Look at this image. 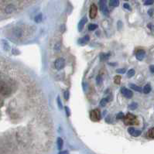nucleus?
I'll return each mask as SVG.
<instances>
[{"label":"nucleus","instance_id":"35","mask_svg":"<svg viewBox=\"0 0 154 154\" xmlns=\"http://www.w3.org/2000/svg\"><path fill=\"white\" fill-rule=\"evenodd\" d=\"M149 70L152 73H154V65H150L149 67Z\"/></svg>","mask_w":154,"mask_h":154},{"label":"nucleus","instance_id":"37","mask_svg":"<svg viewBox=\"0 0 154 154\" xmlns=\"http://www.w3.org/2000/svg\"><path fill=\"white\" fill-rule=\"evenodd\" d=\"M59 154H69V153L67 151H62V152H60Z\"/></svg>","mask_w":154,"mask_h":154},{"label":"nucleus","instance_id":"2","mask_svg":"<svg viewBox=\"0 0 154 154\" xmlns=\"http://www.w3.org/2000/svg\"><path fill=\"white\" fill-rule=\"evenodd\" d=\"M99 6L102 13L105 16L109 15V9L107 7V0H100L99 1Z\"/></svg>","mask_w":154,"mask_h":154},{"label":"nucleus","instance_id":"11","mask_svg":"<svg viewBox=\"0 0 154 154\" xmlns=\"http://www.w3.org/2000/svg\"><path fill=\"white\" fill-rule=\"evenodd\" d=\"M129 86H130V88H131L132 90L136 91H138V92H141V91H142V89L140 87H139V86L136 85V84H129Z\"/></svg>","mask_w":154,"mask_h":154},{"label":"nucleus","instance_id":"31","mask_svg":"<svg viewBox=\"0 0 154 154\" xmlns=\"http://www.w3.org/2000/svg\"><path fill=\"white\" fill-rule=\"evenodd\" d=\"M153 3H154V0H146L144 4H145L146 6H150V5L153 4Z\"/></svg>","mask_w":154,"mask_h":154},{"label":"nucleus","instance_id":"23","mask_svg":"<svg viewBox=\"0 0 154 154\" xmlns=\"http://www.w3.org/2000/svg\"><path fill=\"white\" fill-rule=\"evenodd\" d=\"M140 134H141V131H140V130L135 129L134 132H133L132 134V136H135V137H137V136H140Z\"/></svg>","mask_w":154,"mask_h":154},{"label":"nucleus","instance_id":"21","mask_svg":"<svg viewBox=\"0 0 154 154\" xmlns=\"http://www.w3.org/2000/svg\"><path fill=\"white\" fill-rule=\"evenodd\" d=\"M96 83L98 85H101L102 83V78L101 75H98L97 78H96Z\"/></svg>","mask_w":154,"mask_h":154},{"label":"nucleus","instance_id":"10","mask_svg":"<svg viewBox=\"0 0 154 154\" xmlns=\"http://www.w3.org/2000/svg\"><path fill=\"white\" fill-rule=\"evenodd\" d=\"M14 10H15V6H14L13 5H12V4L7 6L6 8V9H5L6 13H8V14L12 13L13 12H14Z\"/></svg>","mask_w":154,"mask_h":154},{"label":"nucleus","instance_id":"18","mask_svg":"<svg viewBox=\"0 0 154 154\" xmlns=\"http://www.w3.org/2000/svg\"><path fill=\"white\" fill-rule=\"evenodd\" d=\"M13 33L17 37H20V36H22V31L20 30V29H16V30L13 31Z\"/></svg>","mask_w":154,"mask_h":154},{"label":"nucleus","instance_id":"6","mask_svg":"<svg viewBox=\"0 0 154 154\" xmlns=\"http://www.w3.org/2000/svg\"><path fill=\"white\" fill-rule=\"evenodd\" d=\"M121 93L123 94L124 97H126L127 98H131L133 96V93L132 91H130L129 89L126 88H122L121 89Z\"/></svg>","mask_w":154,"mask_h":154},{"label":"nucleus","instance_id":"16","mask_svg":"<svg viewBox=\"0 0 154 154\" xmlns=\"http://www.w3.org/2000/svg\"><path fill=\"white\" fill-rule=\"evenodd\" d=\"M147 136L152 139H154V127L150 129L147 132Z\"/></svg>","mask_w":154,"mask_h":154},{"label":"nucleus","instance_id":"33","mask_svg":"<svg viewBox=\"0 0 154 154\" xmlns=\"http://www.w3.org/2000/svg\"><path fill=\"white\" fill-rule=\"evenodd\" d=\"M65 112H66L67 116H70L71 115V112H70V109L68 107H65Z\"/></svg>","mask_w":154,"mask_h":154},{"label":"nucleus","instance_id":"20","mask_svg":"<svg viewBox=\"0 0 154 154\" xmlns=\"http://www.w3.org/2000/svg\"><path fill=\"white\" fill-rule=\"evenodd\" d=\"M135 75V70L134 69H130L129 71H128V73H127V77L128 78H132Z\"/></svg>","mask_w":154,"mask_h":154},{"label":"nucleus","instance_id":"30","mask_svg":"<svg viewBox=\"0 0 154 154\" xmlns=\"http://www.w3.org/2000/svg\"><path fill=\"white\" fill-rule=\"evenodd\" d=\"M124 117H125V115H124V114H123L122 112H119V113L117 115V116H116V118H117L118 119H124Z\"/></svg>","mask_w":154,"mask_h":154},{"label":"nucleus","instance_id":"36","mask_svg":"<svg viewBox=\"0 0 154 154\" xmlns=\"http://www.w3.org/2000/svg\"><path fill=\"white\" fill-rule=\"evenodd\" d=\"M152 13H153V9H152L148 11V13L149 14V16H152Z\"/></svg>","mask_w":154,"mask_h":154},{"label":"nucleus","instance_id":"14","mask_svg":"<svg viewBox=\"0 0 154 154\" xmlns=\"http://www.w3.org/2000/svg\"><path fill=\"white\" fill-rule=\"evenodd\" d=\"M89 41V36H84L83 38H81V39L79 40V43H88Z\"/></svg>","mask_w":154,"mask_h":154},{"label":"nucleus","instance_id":"12","mask_svg":"<svg viewBox=\"0 0 154 154\" xmlns=\"http://www.w3.org/2000/svg\"><path fill=\"white\" fill-rule=\"evenodd\" d=\"M151 90H152V88H151L150 84H147L146 85L144 86V88H143V89H142V91L145 93V94H149V93L151 91Z\"/></svg>","mask_w":154,"mask_h":154},{"label":"nucleus","instance_id":"27","mask_svg":"<svg viewBox=\"0 0 154 154\" xmlns=\"http://www.w3.org/2000/svg\"><path fill=\"white\" fill-rule=\"evenodd\" d=\"M64 99L65 100H68L69 99V97H70V93L68 91H65L64 93Z\"/></svg>","mask_w":154,"mask_h":154},{"label":"nucleus","instance_id":"4","mask_svg":"<svg viewBox=\"0 0 154 154\" xmlns=\"http://www.w3.org/2000/svg\"><path fill=\"white\" fill-rule=\"evenodd\" d=\"M65 66V61L64 58H62V57H61V58H58V59H57L55 63H54V67H55V68L57 70H61L63 69L64 67Z\"/></svg>","mask_w":154,"mask_h":154},{"label":"nucleus","instance_id":"7","mask_svg":"<svg viewBox=\"0 0 154 154\" xmlns=\"http://www.w3.org/2000/svg\"><path fill=\"white\" fill-rule=\"evenodd\" d=\"M0 94L3 95H8L10 94V88L5 84L0 85Z\"/></svg>","mask_w":154,"mask_h":154},{"label":"nucleus","instance_id":"32","mask_svg":"<svg viewBox=\"0 0 154 154\" xmlns=\"http://www.w3.org/2000/svg\"><path fill=\"white\" fill-rule=\"evenodd\" d=\"M126 71V69H125V68H119V69L116 70V72L119 73V74H124Z\"/></svg>","mask_w":154,"mask_h":154},{"label":"nucleus","instance_id":"1","mask_svg":"<svg viewBox=\"0 0 154 154\" xmlns=\"http://www.w3.org/2000/svg\"><path fill=\"white\" fill-rule=\"evenodd\" d=\"M137 119L136 117L133 115L132 114L128 113L126 115H125L124 117V122L126 125H135V124H137Z\"/></svg>","mask_w":154,"mask_h":154},{"label":"nucleus","instance_id":"28","mask_svg":"<svg viewBox=\"0 0 154 154\" xmlns=\"http://www.w3.org/2000/svg\"><path fill=\"white\" fill-rule=\"evenodd\" d=\"M57 105H58V107H59V109H63V105H62L61 100L60 97H57Z\"/></svg>","mask_w":154,"mask_h":154},{"label":"nucleus","instance_id":"24","mask_svg":"<svg viewBox=\"0 0 154 154\" xmlns=\"http://www.w3.org/2000/svg\"><path fill=\"white\" fill-rule=\"evenodd\" d=\"M114 82L116 84H119L121 82V77L120 76H115V78H114Z\"/></svg>","mask_w":154,"mask_h":154},{"label":"nucleus","instance_id":"17","mask_svg":"<svg viewBox=\"0 0 154 154\" xmlns=\"http://www.w3.org/2000/svg\"><path fill=\"white\" fill-rule=\"evenodd\" d=\"M109 56H110V54H101L100 59H101V61H106V60H108Z\"/></svg>","mask_w":154,"mask_h":154},{"label":"nucleus","instance_id":"8","mask_svg":"<svg viewBox=\"0 0 154 154\" xmlns=\"http://www.w3.org/2000/svg\"><path fill=\"white\" fill-rule=\"evenodd\" d=\"M145 54H146V53L143 50H139L136 54V59L139 60V61H142L144 57H145Z\"/></svg>","mask_w":154,"mask_h":154},{"label":"nucleus","instance_id":"34","mask_svg":"<svg viewBox=\"0 0 154 154\" xmlns=\"http://www.w3.org/2000/svg\"><path fill=\"white\" fill-rule=\"evenodd\" d=\"M123 6H124V8L125 9H129V10H130L131 9V8H130V6L128 4V3H125L124 5H123Z\"/></svg>","mask_w":154,"mask_h":154},{"label":"nucleus","instance_id":"19","mask_svg":"<svg viewBox=\"0 0 154 154\" xmlns=\"http://www.w3.org/2000/svg\"><path fill=\"white\" fill-rule=\"evenodd\" d=\"M57 146H58L59 149H61L63 147V140L61 138H58L57 139Z\"/></svg>","mask_w":154,"mask_h":154},{"label":"nucleus","instance_id":"3","mask_svg":"<svg viewBox=\"0 0 154 154\" xmlns=\"http://www.w3.org/2000/svg\"><path fill=\"white\" fill-rule=\"evenodd\" d=\"M90 119L93 122H98L101 119V114L100 112L97 109H94L90 113Z\"/></svg>","mask_w":154,"mask_h":154},{"label":"nucleus","instance_id":"25","mask_svg":"<svg viewBox=\"0 0 154 154\" xmlns=\"http://www.w3.org/2000/svg\"><path fill=\"white\" fill-rule=\"evenodd\" d=\"M108 99L107 98H103V99H101V101H100V105L101 106H105V105H106V104L108 103Z\"/></svg>","mask_w":154,"mask_h":154},{"label":"nucleus","instance_id":"22","mask_svg":"<svg viewBox=\"0 0 154 154\" xmlns=\"http://www.w3.org/2000/svg\"><path fill=\"white\" fill-rule=\"evenodd\" d=\"M98 28V25H96V24H90L89 26H88V30H90V31H93V30H94L95 29H97Z\"/></svg>","mask_w":154,"mask_h":154},{"label":"nucleus","instance_id":"9","mask_svg":"<svg viewBox=\"0 0 154 154\" xmlns=\"http://www.w3.org/2000/svg\"><path fill=\"white\" fill-rule=\"evenodd\" d=\"M87 21H88V20H87V18H86V17L82 18L81 20L79 21V23H78V31H79V32H81V31L83 30V28H84V26L85 23H87Z\"/></svg>","mask_w":154,"mask_h":154},{"label":"nucleus","instance_id":"15","mask_svg":"<svg viewBox=\"0 0 154 154\" xmlns=\"http://www.w3.org/2000/svg\"><path fill=\"white\" fill-rule=\"evenodd\" d=\"M109 4L111 6L116 7L119 5V0H109Z\"/></svg>","mask_w":154,"mask_h":154},{"label":"nucleus","instance_id":"29","mask_svg":"<svg viewBox=\"0 0 154 154\" xmlns=\"http://www.w3.org/2000/svg\"><path fill=\"white\" fill-rule=\"evenodd\" d=\"M54 49H55L56 51H60V50H61V43H57L55 45Z\"/></svg>","mask_w":154,"mask_h":154},{"label":"nucleus","instance_id":"26","mask_svg":"<svg viewBox=\"0 0 154 154\" xmlns=\"http://www.w3.org/2000/svg\"><path fill=\"white\" fill-rule=\"evenodd\" d=\"M137 106H138V105L136 104V103H135V102H133V103H132L129 106V108L130 109H132V110H135V109H136V108H137Z\"/></svg>","mask_w":154,"mask_h":154},{"label":"nucleus","instance_id":"5","mask_svg":"<svg viewBox=\"0 0 154 154\" xmlns=\"http://www.w3.org/2000/svg\"><path fill=\"white\" fill-rule=\"evenodd\" d=\"M98 13V9L94 4H92L90 7V11H89V16L91 19H94L96 15Z\"/></svg>","mask_w":154,"mask_h":154},{"label":"nucleus","instance_id":"13","mask_svg":"<svg viewBox=\"0 0 154 154\" xmlns=\"http://www.w3.org/2000/svg\"><path fill=\"white\" fill-rule=\"evenodd\" d=\"M42 19H43L42 14H41V13H39V14L36 15V16H35L34 20H35V22H36V23H40V22L42 21Z\"/></svg>","mask_w":154,"mask_h":154}]
</instances>
